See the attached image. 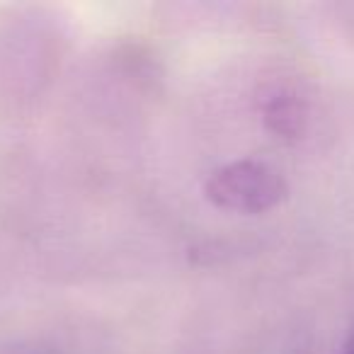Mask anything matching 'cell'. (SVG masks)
Segmentation results:
<instances>
[{
  "mask_svg": "<svg viewBox=\"0 0 354 354\" xmlns=\"http://www.w3.org/2000/svg\"><path fill=\"white\" fill-rule=\"evenodd\" d=\"M339 354H354V333H352V337L344 342V347H342V352Z\"/></svg>",
  "mask_w": 354,
  "mask_h": 354,
  "instance_id": "3957f363",
  "label": "cell"
},
{
  "mask_svg": "<svg viewBox=\"0 0 354 354\" xmlns=\"http://www.w3.org/2000/svg\"><path fill=\"white\" fill-rule=\"evenodd\" d=\"M204 197L216 209L231 214L257 216L284 204L289 185L267 162L233 160L216 167L204 183Z\"/></svg>",
  "mask_w": 354,
  "mask_h": 354,
  "instance_id": "6da1fadb",
  "label": "cell"
},
{
  "mask_svg": "<svg viewBox=\"0 0 354 354\" xmlns=\"http://www.w3.org/2000/svg\"><path fill=\"white\" fill-rule=\"evenodd\" d=\"M265 117L267 127L279 136H296L301 131V124H304V112H301L299 102L286 97V95H279L267 104Z\"/></svg>",
  "mask_w": 354,
  "mask_h": 354,
  "instance_id": "7a4b0ae2",
  "label": "cell"
}]
</instances>
